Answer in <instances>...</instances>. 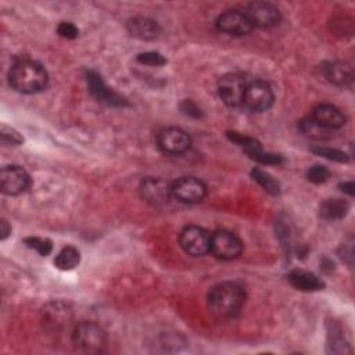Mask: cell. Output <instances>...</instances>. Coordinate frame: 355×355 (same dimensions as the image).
I'll list each match as a JSON object with an SVG mask.
<instances>
[{
	"label": "cell",
	"mask_w": 355,
	"mask_h": 355,
	"mask_svg": "<svg viewBox=\"0 0 355 355\" xmlns=\"http://www.w3.org/2000/svg\"><path fill=\"white\" fill-rule=\"evenodd\" d=\"M245 302L243 286L234 282H223L214 286L207 297L209 312L218 319L234 318Z\"/></svg>",
	"instance_id": "6da1fadb"
},
{
	"label": "cell",
	"mask_w": 355,
	"mask_h": 355,
	"mask_svg": "<svg viewBox=\"0 0 355 355\" xmlns=\"http://www.w3.org/2000/svg\"><path fill=\"white\" fill-rule=\"evenodd\" d=\"M8 82L14 90L32 94L46 89L49 75L42 64L32 60H21L11 67Z\"/></svg>",
	"instance_id": "7a4b0ae2"
},
{
	"label": "cell",
	"mask_w": 355,
	"mask_h": 355,
	"mask_svg": "<svg viewBox=\"0 0 355 355\" xmlns=\"http://www.w3.org/2000/svg\"><path fill=\"white\" fill-rule=\"evenodd\" d=\"M72 341L83 352H100L105 347L107 337L97 323L83 320L73 327Z\"/></svg>",
	"instance_id": "3957f363"
},
{
	"label": "cell",
	"mask_w": 355,
	"mask_h": 355,
	"mask_svg": "<svg viewBox=\"0 0 355 355\" xmlns=\"http://www.w3.org/2000/svg\"><path fill=\"white\" fill-rule=\"evenodd\" d=\"M275 100L273 92L266 82L254 80L247 83L243 104L251 112H262L272 107Z\"/></svg>",
	"instance_id": "277c9868"
},
{
	"label": "cell",
	"mask_w": 355,
	"mask_h": 355,
	"mask_svg": "<svg viewBox=\"0 0 355 355\" xmlns=\"http://www.w3.org/2000/svg\"><path fill=\"white\" fill-rule=\"evenodd\" d=\"M179 243L184 252L191 257H202L209 252L211 234L200 226H186L179 234Z\"/></svg>",
	"instance_id": "5b68a950"
},
{
	"label": "cell",
	"mask_w": 355,
	"mask_h": 355,
	"mask_svg": "<svg viewBox=\"0 0 355 355\" xmlns=\"http://www.w3.org/2000/svg\"><path fill=\"white\" fill-rule=\"evenodd\" d=\"M243 251V244L240 239L233 234L229 230H216L211 234V245L209 252L214 254V257L230 261L237 258Z\"/></svg>",
	"instance_id": "8992f818"
},
{
	"label": "cell",
	"mask_w": 355,
	"mask_h": 355,
	"mask_svg": "<svg viewBox=\"0 0 355 355\" xmlns=\"http://www.w3.org/2000/svg\"><path fill=\"white\" fill-rule=\"evenodd\" d=\"M172 197L180 202L196 204L207 196V186L197 178L182 176L171 183Z\"/></svg>",
	"instance_id": "52a82bcc"
},
{
	"label": "cell",
	"mask_w": 355,
	"mask_h": 355,
	"mask_svg": "<svg viewBox=\"0 0 355 355\" xmlns=\"http://www.w3.org/2000/svg\"><path fill=\"white\" fill-rule=\"evenodd\" d=\"M247 82L239 73H226L218 82L219 98L229 107H239L243 104Z\"/></svg>",
	"instance_id": "ba28073f"
},
{
	"label": "cell",
	"mask_w": 355,
	"mask_h": 355,
	"mask_svg": "<svg viewBox=\"0 0 355 355\" xmlns=\"http://www.w3.org/2000/svg\"><path fill=\"white\" fill-rule=\"evenodd\" d=\"M157 144L165 154H183L191 146L190 136L180 128H165L157 135Z\"/></svg>",
	"instance_id": "9c48e42d"
},
{
	"label": "cell",
	"mask_w": 355,
	"mask_h": 355,
	"mask_svg": "<svg viewBox=\"0 0 355 355\" xmlns=\"http://www.w3.org/2000/svg\"><path fill=\"white\" fill-rule=\"evenodd\" d=\"M216 28L226 35L245 36L254 29V25L251 24L245 11L229 10L216 18Z\"/></svg>",
	"instance_id": "30bf717a"
},
{
	"label": "cell",
	"mask_w": 355,
	"mask_h": 355,
	"mask_svg": "<svg viewBox=\"0 0 355 355\" xmlns=\"http://www.w3.org/2000/svg\"><path fill=\"white\" fill-rule=\"evenodd\" d=\"M29 186V175L19 165H7L0 172V189L4 194L18 196Z\"/></svg>",
	"instance_id": "8fae6325"
},
{
	"label": "cell",
	"mask_w": 355,
	"mask_h": 355,
	"mask_svg": "<svg viewBox=\"0 0 355 355\" xmlns=\"http://www.w3.org/2000/svg\"><path fill=\"white\" fill-rule=\"evenodd\" d=\"M140 193L144 201L155 207L165 205L173 198L171 183L161 178H146L140 184Z\"/></svg>",
	"instance_id": "7c38bea8"
},
{
	"label": "cell",
	"mask_w": 355,
	"mask_h": 355,
	"mask_svg": "<svg viewBox=\"0 0 355 355\" xmlns=\"http://www.w3.org/2000/svg\"><path fill=\"white\" fill-rule=\"evenodd\" d=\"M247 17L251 24L259 28H272L280 22L279 10L268 1H252L247 6L245 10Z\"/></svg>",
	"instance_id": "4fadbf2b"
},
{
	"label": "cell",
	"mask_w": 355,
	"mask_h": 355,
	"mask_svg": "<svg viewBox=\"0 0 355 355\" xmlns=\"http://www.w3.org/2000/svg\"><path fill=\"white\" fill-rule=\"evenodd\" d=\"M86 78H87V85H89L90 93L98 101L105 103L108 105H114V107H121L126 103L122 96H119L116 92H114L111 87L107 86V83L103 80L101 75H98L97 72L87 71Z\"/></svg>",
	"instance_id": "5bb4252c"
},
{
	"label": "cell",
	"mask_w": 355,
	"mask_h": 355,
	"mask_svg": "<svg viewBox=\"0 0 355 355\" xmlns=\"http://www.w3.org/2000/svg\"><path fill=\"white\" fill-rule=\"evenodd\" d=\"M323 75L326 80L338 87L351 86L354 82V68L345 61H329L323 65Z\"/></svg>",
	"instance_id": "9a60e30c"
},
{
	"label": "cell",
	"mask_w": 355,
	"mask_h": 355,
	"mask_svg": "<svg viewBox=\"0 0 355 355\" xmlns=\"http://www.w3.org/2000/svg\"><path fill=\"white\" fill-rule=\"evenodd\" d=\"M128 32L140 40H154L161 35V26L157 21L147 17H133L126 24Z\"/></svg>",
	"instance_id": "2e32d148"
},
{
	"label": "cell",
	"mask_w": 355,
	"mask_h": 355,
	"mask_svg": "<svg viewBox=\"0 0 355 355\" xmlns=\"http://www.w3.org/2000/svg\"><path fill=\"white\" fill-rule=\"evenodd\" d=\"M311 116L318 123H320L322 126H324L330 130L340 129L345 123V116L341 112V110L337 108L336 105H331V104H319V105H316L313 108Z\"/></svg>",
	"instance_id": "e0dca14e"
},
{
	"label": "cell",
	"mask_w": 355,
	"mask_h": 355,
	"mask_svg": "<svg viewBox=\"0 0 355 355\" xmlns=\"http://www.w3.org/2000/svg\"><path fill=\"white\" fill-rule=\"evenodd\" d=\"M288 282L290 284L300 290V291H319L324 287V283L322 279H319L315 273L304 270V269H295L288 273Z\"/></svg>",
	"instance_id": "ac0fdd59"
},
{
	"label": "cell",
	"mask_w": 355,
	"mask_h": 355,
	"mask_svg": "<svg viewBox=\"0 0 355 355\" xmlns=\"http://www.w3.org/2000/svg\"><path fill=\"white\" fill-rule=\"evenodd\" d=\"M349 205L343 198H329L320 204L319 214L326 220H337L347 215Z\"/></svg>",
	"instance_id": "d6986e66"
},
{
	"label": "cell",
	"mask_w": 355,
	"mask_h": 355,
	"mask_svg": "<svg viewBox=\"0 0 355 355\" xmlns=\"http://www.w3.org/2000/svg\"><path fill=\"white\" fill-rule=\"evenodd\" d=\"M298 129L301 130V133L304 136L313 139V140H327V139L333 137V130L322 126L312 116L301 119L298 123Z\"/></svg>",
	"instance_id": "ffe728a7"
},
{
	"label": "cell",
	"mask_w": 355,
	"mask_h": 355,
	"mask_svg": "<svg viewBox=\"0 0 355 355\" xmlns=\"http://www.w3.org/2000/svg\"><path fill=\"white\" fill-rule=\"evenodd\" d=\"M44 320L46 323L51 324L53 327H61L71 319V311L68 306L62 302H54L50 304L44 311Z\"/></svg>",
	"instance_id": "44dd1931"
},
{
	"label": "cell",
	"mask_w": 355,
	"mask_h": 355,
	"mask_svg": "<svg viewBox=\"0 0 355 355\" xmlns=\"http://www.w3.org/2000/svg\"><path fill=\"white\" fill-rule=\"evenodd\" d=\"M79 262H80L79 250L72 245H67L61 248L54 258V265L61 270H72L79 265Z\"/></svg>",
	"instance_id": "7402d4cb"
},
{
	"label": "cell",
	"mask_w": 355,
	"mask_h": 355,
	"mask_svg": "<svg viewBox=\"0 0 355 355\" xmlns=\"http://www.w3.org/2000/svg\"><path fill=\"white\" fill-rule=\"evenodd\" d=\"M251 176L269 194L276 196V194L280 193V183L272 175H269L268 172H265L259 168H255V169L251 171Z\"/></svg>",
	"instance_id": "603a6c76"
},
{
	"label": "cell",
	"mask_w": 355,
	"mask_h": 355,
	"mask_svg": "<svg viewBox=\"0 0 355 355\" xmlns=\"http://www.w3.org/2000/svg\"><path fill=\"white\" fill-rule=\"evenodd\" d=\"M25 245L35 250L39 255L42 257H47L51 251H53V243L49 239H43V237H28L24 240Z\"/></svg>",
	"instance_id": "cb8c5ba5"
},
{
	"label": "cell",
	"mask_w": 355,
	"mask_h": 355,
	"mask_svg": "<svg viewBox=\"0 0 355 355\" xmlns=\"http://www.w3.org/2000/svg\"><path fill=\"white\" fill-rule=\"evenodd\" d=\"M311 151L315 153L316 155H320L323 158H327V159H331V161H336V162H348V159H349L348 155L344 151L337 150V148L316 146V147H312Z\"/></svg>",
	"instance_id": "d4e9b609"
},
{
	"label": "cell",
	"mask_w": 355,
	"mask_h": 355,
	"mask_svg": "<svg viewBox=\"0 0 355 355\" xmlns=\"http://www.w3.org/2000/svg\"><path fill=\"white\" fill-rule=\"evenodd\" d=\"M250 158L261 162V164H268V165H273V164H282L283 162V158L277 154H272V153H265L262 151L261 147H257V148H252V150H247L245 151Z\"/></svg>",
	"instance_id": "484cf974"
},
{
	"label": "cell",
	"mask_w": 355,
	"mask_h": 355,
	"mask_svg": "<svg viewBox=\"0 0 355 355\" xmlns=\"http://www.w3.org/2000/svg\"><path fill=\"white\" fill-rule=\"evenodd\" d=\"M0 136H1V143L4 146H19L24 143V137L14 128L6 126V125H1Z\"/></svg>",
	"instance_id": "4316f807"
},
{
	"label": "cell",
	"mask_w": 355,
	"mask_h": 355,
	"mask_svg": "<svg viewBox=\"0 0 355 355\" xmlns=\"http://www.w3.org/2000/svg\"><path fill=\"white\" fill-rule=\"evenodd\" d=\"M330 178V171L322 165H313L306 171V179L312 183H324Z\"/></svg>",
	"instance_id": "83f0119b"
},
{
	"label": "cell",
	"mask_w": 355,
	"mask_h": 355,
	"mask_svg": "<svg viewBox=\"0 0 355 355\" xmlns=\"http://www.w3.org/2000/svg\"><path fill=\"white\" fill-rule=\"evenodd\" d=\"M137 61L140 64H144V65H151V67H159V65H164L166 62V60L164 58V55H161L157 51H146V53H141L137 55Z\"/></svg>",
	"instance_id": "f1b7e54d"
},
{
	"label": "cell",
	"mask_w": 355,
	"mask_h": 355,
	"mask_svg": "<svg viewBox=\"0 0 355 355\" xmlns=\"http://www.w3.org/2000/svg\"><path fill=\"white\" fill-rule=\"evenodd\" d=\"M227 137H229L233 143H236V144L244 147L245 151H247V150L257 148V147H261L257 140H254V139H251V137H247V136H241V135H239V133H236V132H229V133H227Z\"/></svg>",
	"instance_id": "f546056e"
},
{
	"label": "cell",
	"mask_w": 355,
	"mask_h": 355,
	"mask_svg": "<svg viewBox=\"0 0 355 355\" xmlns=\"http://www.w3.org/2000/svg\"><path fill=\"white\" fill-rule=\"evenodd\" d=\"M329 336L331 337V344H329L331 347V352H345V345L347 343L344 341L340 330L333 329L331 333H329Z\"/></svg>",
	"instance_id": "4dcf8cb0"
},
{
	"label": "cell",
	"mask_w": 355,
	"mask_h": 355,
	"mask_svg": "<svg viewBox=\"0 0 355 355\" xmlns=\"http://www.w3.org/2000/svg\"><path fill=\"white\" fill-rule=\"evenodd\" d=\"M57 33L65 39H75L79 35V29L71 22H61L57 26Z\"/></svg>",
	"instance_id": "1f68e13d"
},
{
	"label": "cell",
	"mask_w": 355,
	"mask_h": 355,
	"mask_svg": "<svg viewBox=\"0 0 355 355\" xmlns=\"http://www.w3.org/2000/svg\"><path fill=\"white\" fill-rule=\"evenodd\" d=\"M180 108L189 116H193V118H200L201 116V110L191 100H184L180 104Z\"/></svg>",
	"instance_id": "d6a6232c"
},
{
	"label": "cell",
	"mask_w": 355,
	"mask_h": 355,
	"mask_svg": "<svg viewBox=\"0 0 355 355\" xmlns=\"http://www.w3.org/2000/svg\"><path fill=\"white\" fill-rule=\"evenodd\" d=\"M10 233H11V226L8 225V222L6 219H3L0 223V239L6 240Z\"/></svg>",
	"instance_id": "836d02e7"
},
{
	"label": "cell",
	"mask_w": 355,
	"mask_h": 355,
	"mask_svg": "<svg viewBox=\"0 0 355 355\" xmlns=\"http://www.w3.org/2000/svg\"><path fill=\"white\" fill-rule=\"evenodd\" d=\"M340 187H341V190H343L344 193H347V194H349V196H354V193H355V183H354L352 180L341 183Z\"/></svg>",
	"instance_id": "e575fe53"
}]
</instances>
